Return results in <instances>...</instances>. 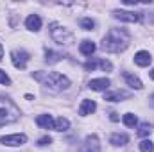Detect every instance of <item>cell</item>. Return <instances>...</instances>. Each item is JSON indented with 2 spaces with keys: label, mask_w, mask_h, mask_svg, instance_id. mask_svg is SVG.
Instances as JSON below:
<instances>
[{
  "label": "cell",
  "mask_w": 154,
  "mask_h": 152,
  "mask_svg": "<svg viewBox=\"0 0 154 152\" xmlns=\"http://www.w3.org/2000/svg\"><path fill=\"white\" fill-rule=\"evenodd\" d=\"M50 143H52V138H50V136H43V138H39V141H38L39 147H47V145H50Z\"/></svg>",
  "instance_id": "obj_25"
},
{
  "label": "cell",
  "mask_w": 154,
  "mask_h": 152,
  "mask_svg": "<svg viewBox=\"0 0 154 152\" xmlns=\"http://www.w3.org/2000/svg\"><path fill=\"white\" fill-rule=\"evenodd\" d=\"M151 61H152V57H151V54L145 52V50H140V52H136V56H134V63H136L138 66H149Z\"/></svg>",
  "instance_id": "obj_12"
},
{
  "label": "cell",
  "mask_w": 154,
  "mask_h": 152,
  "mask_svg": "<svg viewBox=\"0 0 154 152\" xmlns=\"http://www.w3.org/2000/svg\"><path fill=\"white\" fill-rule=\"evenodd\" d=\"M95 109H97V104H95V100L84 99V100H82V104L79 106V114L86 116V114H91L93 111H95Z\"/></svg>",
  "instance_id": "obj_11"
},
{
  "label": "cell",
  "mask_w": 154,
  "mask_h": 152,
  "mask_svg": "<svg viewBox=\"0 0 154 152\" xmlns=\"http://www.w3.org/2000/svg\"><path fill=\"white\" fill-rule=\"evenodd\" d=\"M151 131H152V129H151V125H149L147 122H143V123L140 125V129H138V136H142V138H143V136H149V134H151Z\"/></svg>",
  "instance_id": "obj_23"
},
{
  "label": "cell",
  "mask_w": 154,
  "mask_h": 152,
  "mask_svg": "<svg viewBox=\"0 0 154 152\" xmlns=\"http://www.w3.org/2000/svg\"><path fill=\"white\" fill-rule=\"evenodd\" d=\"M82 152H100V143L95 134H90L84 143H82Z\"/></svg>",
  "instance_id": "obj_8"
},
{
  "label": "cell",
  "mask_w": 154,
  "mask_h": 152,
  "mask_svg": "<svg viewBox=\"0 0 154 152\" xmlns=\"http://www.w3.org/2000/svg\"><path fill=\"white\" fill-rule=\"evenodd\" d=\"M129 97H131V93H127L124 90H115V91H108L104 95V100H108V102H120L122 99H129Z\"/></svg>",
  "instance_id": "obj_10"
},
{
  "label": "cell",
  "mask_w": 154,
  "mask_h": 152,
  "mask_svg": "<svg viewBox=\"0 0 154 152\" xmlns=\"http://www.w3.org/2000/svg\"><path fill=\"white\" fill-rule=\"evenodd\" d=\"M109 141H111L115 147H125V145L129 143V136L124 134V132H115V134H111Z\"/></svg>",
  "instance_id": "obj_14"
},
{
  "label": "cell",
  "mask_w": 154,
  "mask_h": 152,
  "mask_svg": "<svg viewBox=\"0 0 154 152\" xmlns=\"http://www.w3.org/2000/svg\"><path fill=\"white\" fill-rule=\"evenodd\" d=\"M95 43L93 41H90V39H84L82 43H81V47H79V50H81V54H84V56H91L93 52H95Z\"/></svg>",
  "instance_id": "obj_18"
},
{
  "label": "cell",
  "mask_w": 154,
  "mask_h": 152,
  "mask_svg": "<svg viewBox=\"0 0 154 152\" xmlns=\"http://www.w3.org/2000/svg\"><path fill=\"white\" fill-rule=\"evenodd\" d=\"M149 104H151V106L154 108V93L151 95V97H149Z\"/></svg>",
  "instance_id": "obj_29"
},
{
  "label": "cell",
  "mask_w": 154,
  "mask_h": 152,
  "mask_svg": "<svg viewBox=\"0 0 154 152\" xmlns=\"http://www.w3.org/2000/svg\"><path fill=\"white\" fill-rule=\"evenodd\" d=\"M25 27H27L29 31L38 32L39 29H41V18H39L38 14H31V16L25 20Z\"/></svg>",
  "instance_id": "obj_13"
},
{
  "label": "cell",
  "mask_w": 154,
  "mask_h": 152,
  "mask_svg": "<svg viewBox=\"0 0 154 152\" xmlns=\"http://www.w3.org/2000/svg\"><path fill=\"white\" fill-rule=\"evenodd\" d=\"M95 66H97V63H95V61H88V63L84 65L86 72H91V70H95Z\"/></svg>",
  "instance_id": "obj_27"
},
{
  "label": "cell",
  "mask_w": 154,
  "mask_h": 152,
  "mask_svg": "<svg viewBox=\"0 0 154 152\" xmlns=\"http://www.w3.org/2000/svg\"><path fill=\"white\" fill-rule=\"evenodd\" d=\"M124 79H125V82H127L131 88H134V90H142V88H143L142 81H140V79H138L136 75L129 74V72H124Z\"/></svg>",
  "instance_id": "obj_15"
},
{
  "label": "cell",
  "mask_w": 154,
  "mask_h": 152,
  "mask_svg": "<svg viewBox=\"0 0 154 152\" xmlns=\"http://www.w3.org/2000/svg\"><path fill=\"white\" fill-rule=\"evenodd\" d=\"M18 118H20V109H18V106H16L11 99L0 95V125L14 123Z\"/></svg>",
  "instance_id": "obj_3"
},
{
  "label": "cell",
  "mask_w": 154,
  "mask_h": 152,
  "mask_svg": "<svg viewBox=\"0 0 154 152\" xmlns=\"http://www.w3.org/2000/svg\"><path fill=\"white\" fill-rule=\"evenodd\" d=\"M131 43V36L125 29H109L108 34L104 36L102 43H100V48L104 52H109V54H118V52H124Z\"/></svg>",
  "instance_id": "obj_1"
},
{
  "label": "cell",
  "mask_w": 154,
  "mask_h": 152,
  "mask_svg": "<svg viewBox=\"0 0 154 152\" xmlns=\"http://www.w3.org/2000/svg\"><path fill=\"white\" fill-rule=\"evenodd\" d=\"M109 120H111V122H118V113H115V111L109 113Z\"/></svg>",
  "instance_id": "obj_28"
},
{
  "label": "cell",
  "mask_w": 154,
  "mask_h": 152,
  "mask_svg": "<svg viewBox=\"0 0 154 152\" xmlns=\"http://www.w3.org/2000/svg\"><path fill=\"white\" fill-rule=\"evenodd\" d=\"M109 84H111V81L108 79V77H100V79H91L90 81V90H93V91H106L108 88H109Z\"/></svg>",
  "instance_id": "obj_9"
},
{
  "label": "cell",
  "mask_w": 154,
  "mask_h": 152,
  "mask_svg": "<svg viewBox=\"0 0 154 152\" xmlns=\"http://www.w3.org/2000/svg\"><path fill=\"white\" fill-rule=\"evenodd\" d=\"M122 120H124V123H125L127 127H134V125L138 123V118H136V114H133V113H125Z\"/></svg>",
  "instance_id": "obj_20"
},
{
  "label": "cell",
  "mask_w": 154,
  "mask_h": 152,
  "mask_svg": "<svg viewBox=\"0 0 154 152\" xmlns=\"http://www.w3.org/2000/svg\"><path fill=\"white\" fill-rule=\"evenodd\" d=\"M0 143H2V145H7V147H20V145L27 143V136H25V134H9V136H2V138H0Z\"/></svg>",
  "instance_id": "obj_6"
},
{
  "label": "cell",
  "mask_w": 154,
  "mask_h": 152,
  "mask_svg": "<svg viewBox=\"0 0 154 152\" xmlns=\"http://www.w3.org/2000/svg\"><path fill=\"white\" fill-rule=\"evenodd\" d=\"M2 57H4V48H2V45H0V61H2Z\"/></svg>",
  "instance_id": "obj_30"
},
{
  "label": "cell",
  "mask_w": 154,
  "mask_h": 152,
  "mask_svg": "<svg viewBox=\"0 0 154 152\" xmlns=\"http://www.w3.org/2000/svg\"><path fill=\"white\" fill-rule=\"evenodd\" d=\"M149 75H151V77H152V79H154V68H152V70H151V72H149Z\"/></svg>",
  "instance_id": "obj_31"
},
{
  "label": "cell",
  "mask_w": 154,
  "mask_h": 152,
  "mask_svg": "<svg viewBox=\"0 0 154 152\" xmlns=\"http://www.w3.org/2000/svg\"><path fill=\"white\" fill-rule=\"evenodd\" d=\"M99 65H100V68H102L104 72H111V70H113V65H111L108 59H102V61H99Z\"/></svg>",
  "instance_id": "obj_24"
},
{
  "label": "cell",
  "mask_w": 154,
  "mask_h": 152,
  "mask_svg": "<svg viewBox=\"0 0 154 152\" xmlns=\"http://www.w3.org/2000/svg\"><path fill=\"white\" fill-rule=\"evenodd\" d=\"M11 61L18 70H23L29 63V54L25 50H13L11 52Z\"/></svg>",
  "instance_id": "obj_5"
},
{
  "label": "cell",
  "mask_w": 154,
  "mask_h": 152,
  "mask_svg": "<svg viewBox=\"0 0 154 152\" xmlns=\"http://www.w3.org/2000/svg\"><path fill=\"white\" fill-rule=\"evenodd\" d=\"M0 84H5V86H7V84H11L9 75H7L5 72H2V70H0Z\"/></svg>",
  "instance_id": "obj_26"
},
{
  "label": "cell",
  "mask_w": 154,
  "mask_h": 152,
  "mask_svg": "<svg viewBox=\"0 0 154 152\" xmlns=\"http://www.w3.org/2000/svg\"><path fill=\"white\" fill-rule=\"evenodd\" d=\"M113 16L120 22H129V23H136L142 18V14L134 11H113Z\"/></svg>",
  "instance_id": "obj_7"
},
{
  "label": "cell",
  "mask_w": 154,
  "mask_h": 152,
  "mask_svg": "<svg viewBox=\"0 0 154 152\" xmlns=\"http://www.w3.org/2000/svg\"><path fill=\"white\" fill-rule=\"evenodd\" d=\"M32 77L38 82H41L45 88H48L50 91H54V93L63 91V90H66L70 86V79L61 75V74H57V72H34Z\"/></svg>",
  "instance_id": "obj_2"
},
{
  "label": "cell",
  "mask_w": 154,
  "mask_h": 152,
  "mask_svg": "<svg viewBox=\"0 0 154 152\" xmlns=\"http://www.w3.org/2000/svg\"><path fill=\"white\" fill-rule=\"evenodd\" d=\"M140 150L142 152H154V143L151 140H143L140 143Z\"/></svg>",
  "instance_id": "obj_22"
},
{
  "label": "cell",
  "mask_w": 154,
  "mask_h": 152,
  "mask_svg": "<svg viewBox=\"0 0 154 152\" xmlns=\"http://www.w3.org/2000/svg\"><path fill=\"white\" fill-rule=\"evenodd\" d=\"M36 123L43 129H54V120H52L50 114H39L36 118Z\"/></svg>",
  "instance_id": "obj_16"
},
{
  "label": "cell",
  "mask_w": 154,
  "mask_h": 152,
  "mask_svg": "<svg viewBox=\"0 0 154 152\" xmlns=\"http://www.w3.org/2000/svg\"><path fill=\"white\" fill-rule=\"evenodd\" d=\"M61 59H63V54L54 52V50H50V48L45 50V61H47L48 65H56V63H59Z\"/></svg>",
  "instance_id": "obj_17"
},
{
  "label": "cell",
  "mask_w": 154,
  "mask_h": 152,
  "mask_svg": "<svg viewBox=\"0 0 154 152\" xmlns=\"http://www.w3.org/2000/svg\"><path fill=\"white\" fill-rule=\"evenodd\" d=\"M79 25H81V29H84V31H93V29H95V22H93L91 18H82V20L79 22Z\"/></svg>",
  "instance_id": "obj_21"
},
{
  "label": "cell",
  "mask_w": 154,
  "mask_h": 152,
  "mask_svg": "<svg viewBox=\"0 0 154 152\" xmlns=\"http://www.w3.org/2000/svg\"><path fill=\"white\" fill-rule=\"evenodd\" d=\"M68 127H70V122H68V118H65V116H59V118H56V122H54V129H56V131L63 132V131H68Z\"/></svg>",
  "instance_id": "obj_19"
},
{
  "label": "cell",
  "mask_w": 154,
  "mask_h": 152,
  "mask_svg": "<svg viewBox=\"0 0 154 152\" xmlns=\"http://www.w3.org/2000/svg\"><path fill=\"white\" fill-rule=\"evenodd\" d=\"M50 36L52 39L56 41V43H59V45H70V43H74V32L70 31V29H66V27H63L61 23H50Z\"/></svg>",
  "instance_id": "obj_4"
}]
</instances>
